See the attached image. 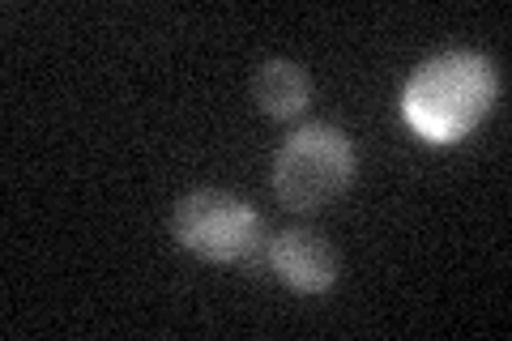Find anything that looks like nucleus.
<instances>
[{
	"instance_id": "obj_4",
	"label": "nucleus",
	"mask_w": 512,
	"mask_h": 341,
	"mask_svg": "<svg viewBox=\"0 0 512 341\" xmlns=\"http://www.w3.org/2000/svg\"><path fill=\"white\" fill-rule=\"evenodd\" d=\"M265 261L282 286L295 295H325L338 282V252L312 226H286L265 243Z\"/></svg>"
},
{
	"instance_id": "obj_1",
	"label": "nucleus",
	"mask_w": 512,
	"mask_h": 341,
	"mask_svg": "<svg viewBox=\"0 0 512 341\" xmlns=\"http://www.w3.org/2000/svg\"><path fill=\"white\" fill-rule=\"evenodd\" d=\"M500 99V73L483 52H440L410 73L402 90V120L431 145H457L483 124Z\"/></svg>"
},
{
	"instance_id": "obj_3",
	"label": "nucleus",
	"mask_w": 512,
	"mask_h": 341,
	"mask_svg": "<svg viewBox=\"0 0 512 341\" xmlns=\"http://www.w3.org/2000/svg\"><path fill=\"white\" fill-rule=\"evenodd\" d=\"M180 248L205 265H256L265 256V218L222 188H197L180 197L171 218Z\"/></svg>"
},
{
	"instance_id": "obj_2",
	"label": "nucleus",
	"mask_w": 512,
	"mask_h": 341,
	"mask_svg": "<svg viewBox=\"0 0 512 341\" xmlns=\"http://www.w3.org/2000/svg\"><path fill=\"white\" fill-rule=\"evenodd\" d=\"M355 141L338 124H303L274 154V192L295 214H320L355 184Z\"/></svg>"
},
{
	"instance_id": "obj_5",
	"label": "nucleus",
	"mask_w": 512,
	"mask_h": 341,
	"mask_svg": "<svg viewBox=\"0 0 512 341\" xmlns=\"http://www.w3.org/2000/svg\"><path fill=\"white\" fill-rule=\"evenodd\" d=\"M252 99L269 120H299L312 103V77L295 60H265L252 77Z\"/></svg>"
}]
</instances>
